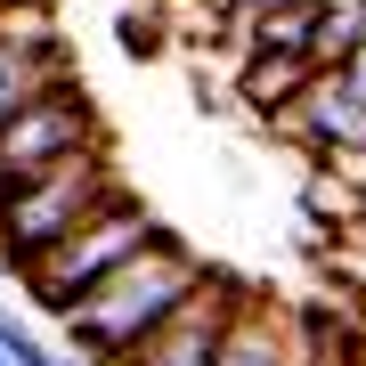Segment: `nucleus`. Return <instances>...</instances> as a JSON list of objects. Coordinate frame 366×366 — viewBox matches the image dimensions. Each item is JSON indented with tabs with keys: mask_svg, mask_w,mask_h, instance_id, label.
I'll list each match as a JSON object with an SVG mask.
<instances>
[{
	"mask_svg": "<svg viewBox=\"0 0 366 366\" xmlns=\"http://www.w3.org/2000/svg\"><path fill=\"white\" fill-rule=\"evenodd\" d=\"M204 285H212L204 252H187L179 236H155L139 261H122L106 285L81 293L74 310L57 317V334H66V350H74L81 366H122L139 342H155Z\"/></svg>",
	"mask_w": 366,
	"mask_h": 366,
	"instance_id": "f257e3e1",
	"label": "nucleus"
},
{
	"mask_svg": "<svg viewBox=\"0 0 366 366\" xmlns=\"http://www.w3.org/2000/svg\"><path fill=\"white\" fill-rule=\"evenodd\" d=\"M114 196H131V187H122V171H114L106 147H90V155H74V163L25 179L9 204H0V269L25 277L41 252H57L81 220H90V212H106Z\"/></svg>",
	"mask_w": 366,
	"mask_h": 366,
	"instance_id": "f03ea898",
	"label": "nucleus"
},
{
	"mask_svg": "<svg viewBox=\"0 0 366 366\" xmlns=\"http://www.w3.org/2000/svg\"><path fill=\"white\" fill-rule=\"evenodd\" d=\"M155 236H171L155 212H147L139 196H114L106 212H90V220H81L66 244L57 252H41V261L25 269V293H33V310L41 317H66L81 293L90 285H106V277H114L122 261H139L147 244H155Z\"/></svg>",
	"mask_w": 366,
	"mask_h": 366,
	"instance_id": "7ed1b4c3",
	"label": "nucleus"
},
{
	"mask_svg": "<svg viewBox=\"0 0 366 366\" xmlns=\"http://www.w3.org/2000/svg\"><path fill=\"white\" fill-rule=\"evenodd\" d=\"M228 310H236V285L212 269V285L187 301L155 342H139L122 366H212V358H220V334H228Z\"/></svg>",
	"mask_w": 366,
	"mask_h": 366,
	"instance_id": "20e7f679",
	"label": "nucleus"
},
{
	"mask_svg": "<svg viewBox=\"0 0 366 366\" xmlns=\"http://www.w3.org/2000/svg\"><path fill=\"white\" fill-rule=\"evenodd\" d=\"M212 366H301V342L277 310H261L252 293H236L228 310V334H220V358Z\"/></svg>",
	"mask_w": 366,
	"mask_h": 366,
	"instance_id": "39448f33",
	"label": "nucleus"
},
{
	"mask_svg": "<svg viewBox=\"0 0 366 366\" xmlns=\"http://www.w3.org/2000/svg\"><path fill=\"white\" fill-rule=\"evenodd\" d=\"M66 81H74L66 49H0V131H9V122L25 114L33 98L66 90Z\"/></svg>",
	"mask_w": 366,
	"mask_h": 366,
	"instance_id": "423d86ee",
	"label": "nucleus"
},
{
	"mask_svg": "<svg viewBox=\"0 0 366 366\" xmlns=\"http://www.w3.org/2000/svg\"><path fill=\"white\" fill-rule=\"evenodd\" d=\"M358 49H366V0H317L310 9V41H301L310 74H342Z\"/></svg>",
	"mask_w": 366,
	"mask_h": 366,
	"instance_id": "0eeeda50",
	"label": "nucleus"
},
{
	"mask_svg": "<svg viewBox=\"0 0 366 366\" xmlns=\"http://www.w3.org/2000/svg\"><path fill=\"white\" fill-rule=\"evenodd\" d=\"M301 90H310V66H301V57H244V90H236V98L277 122Z\"/></svg>",
	"mask_w": 366,
	"mask_h": 366,
	"instance_id": "6e6552de",
	"label": "nucleus"
},
{
	"mask_svg": "<svg viewBox=\"0 0 366 366\" xmlns=\"http://www.w3.org/2000/svg\"><path fill=\"white\" fill-rule=\"evenodd\" d=\"M0 366H81V358L66 350V342H49L25 310H9V301H0Z\"/></svg>",
	"mask_w": 366,
	"mask_h": 366,
	"instance_id": "1a4fd4ad",
	"label": "nucleus"
},
{
	"mask_svg": "<svg viewBox=\"0 0 366 366\" xmlns=\"http://www.w3.org/2000/svg\"><path fill=\"white\" fill-rule=\"evenodd\" d=\"M114 41H122V49H131V57H155V49H163V16H139V9H122Z\"/></svg>",
	"mask_w": 366,
	"mask_h": 366,
	"instance_id": "9d476101",
	"label": "nucleus"
},
{
	"mask_svg": "<svg viewBox=\"0 0 366 366\" xmlns=\"http://www.w3.org/2000/svg\"><path fill=\"white\" fill-rule=\"evenodd\" d=\"M350 228H358V236H366V196H358V212H350Z\"/></svg>",
	"mask_w": 366,
	"mask_h": 366,
	"instance_id": "9b49d317",
	"label": "nucleus"
},
{
	"mask_svg": "<svg viewBox=\"0 0 366 366\" xmlns=\"http://www.w3.org/2000/svg\"><path fill=\"white\" fill-rule=\"evenodd\" d=\"M0 9H33V0H0Z\"/></svg>",
	"mask_w": 366,
	"mask_h": 366,
	"instance_id": "f8f14e48",
	"label": "nucleus"
}]
</instances>
